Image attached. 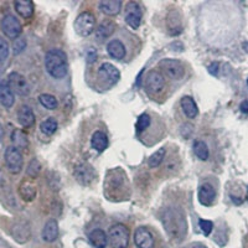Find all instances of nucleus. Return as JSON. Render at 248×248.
Wrapping results in <instances>:
<instances>
[{"label":"nucleus","instance_id":"obj_38","mask_svg":"<svg viewBox=\"0 0 248 248\" xmlns=\"http://www.w3.org/2000/svg\"><path fill=\"white\" fill-rule=\"evenodd\" d=\"M240 109L242 110L243 113H246V114H248V99H247V101H243L242 103H241Z\"/></svg>","mask_w":248,"mask_h":248},{"label":"nucleus","instance_id":"obj_7","mask_svg":"<svg viewBox=\"0 0 248 248\" xmlns=\"http://www.w3.org/2000/svg\"><path fill=\"white\" fill-rule=\"evenodd\" d=\"M159 67L171 79H180L184 76V66L179 60L164 59L159 62Z\"/></svg>","mask_w":248,"mask_h":248},{"label":"nucleus","instance_id":"obj_16","mask_svg":"<svg viewBox=\"0 0 248 248\" xmlns=\"http://www.w3.org/2000/svg\"><path fill=\"white\" fill-rule=\"evenodd\" d=\"M17 122L24 128H30L35 123V114L29 106L24 105L17 110Z\"/></svg>","mask_w":248,"mask_h":248},{"label":"nucleus","instance_id":"obj_18","mask_svg":"<svg viewBox=\"0 0 248 248\" xmlns=\"http://www.w3.org/2000/svg\"><path fill=\"white\" fill-rule=\"evenodd\" d=\"M216 199V191L210 184H203L199 191V201L203 206H211Z\"/></svg>","mask_w":248,"mask_h":248},{"label":"nucleus","instance_id":"obj_23","mask_svg":"<svg viewBox=\"0 0 248 248\" xmlns=\"http://www.w3.org/2000/svg\"><path fill=\"white\" fill-rule=\"evenodd\" d=\"M99 9L106 15L113 16V15L119 14V12H121L122 1L121 0H102L99 3Z\"/></svg>","mask_w":248,"mask_h":248},{"label":"nucleus","instance_id":"obj_33","mask_svg":"<svg viewBox=\"0 0 248 248\" xmlns=\"http://www.w3.org/2000/svg\"><path fill=\"white\" fill-rule=\"evenodd\" d=\"M165 149L164 148H161V149H159L158 152H155L154 154L152 155L149 158V160H148V164H149L150 168H158L159 165L161 164V161L164 160V158H165Z\"/></svg>","mask_w":248,"mask_h":248},{"label":"nucleus","instance_id":"obj_17","mask_svg":"<svg viewBox=\"0 0 248 248\" xmlns=\"http://www.w3.org/2000/svg\"><path fill=\"white\" fill-rule=\"evenodd\" d=\"M37 189L36 185L31 181H24V183L20 184L19 186V195L20 198L23 199L26 202H30V201H34L36 198Z\"/></svg>","mask_w":248,"mask_h":248},{"label":"nucleus","instance_id":"obj_15","mask_svg":"<svg viewBox=\"0 0 248 248\" xmlns=\"http://www.w3.org/2000/svg\"><path fill=\"white\" fill-rule=\"evenodd\" d=\"M167 26L169 30V34L172 36L181 34L183 32V23H181V16L176 10H171L168 14L167 17Z\"/></svg>","mask_w":248,"mask_h":248},{"label":"nucleus","instance_id":"obj_10","mask_svg":"<svg viewBox=\"0 0 248 248\" xmlns=\"http://www.w3.org/2000/svg\"><path fill=\"white\" fill-rule=\"evenodd\" d=\"M125 21L132 29H138L141 23V9L136 1H129L125 6Z\"/></svg>","mask_w":248,"mask_h":248},{"label":"nucleus","instance_id":"obj_4","mask_svg":"<svg viewBox=\"0 0 248 248\" xmlns=\"http://www.w3.org/2000/svg\"><path fill=\"white\" fill-rule=\"evenodd\" d=\"M94 26H96V17L90 12L79 14L75 21V30L82 37L90 36L94 31Z\"/></svg>","mask_w":248,"mask_h":248},{"label":"nucleus","instance_id":"obj_3","mask_svg":"<svg viewBox=\"0 0 248 248\" xmlns=\"http://www.w3.org/2000/svg\"><path fill=\"white\" fill-rule=\"evenodd\" d=\"M130 232L125 225L116 223L108 231V241L112 248H127L129 245Z\"/></svg>","mask_w":248,"mask_h":248},{"label":"nucleus","instance_id":"obj_12","mask_svg":"<svg viewBox=\"0 0 248 248\" xmlns=\"http://www.w3.org/2000/svg\"><path fill=\"white\" fill-rule=\"evenodd\" d=\"M134 242L138 248H153L154 237L147 227H138L134 232Z\"/></svg>","mask_w":248,"mask_h":248},{"label":"nucleus","instance_id":"obj_9","mask_svg":"<svg viewBox=\"0 0 248 248\" xmlns=\"http://www.w3.org/2000/svg\"><path fill=\"white\" fill-rule=\"evenodd\" d=\"M1 30H3L4 35L9 39H16L21 34L23 28H21V24L16 16L8 14L1 20Z\"/></svg>","mask_w":248,"mask_h":248},{"label":"nucleus","instance_id":"obj_11","mask_svg":"<svg viewBox=\"0 0 248 248\" xmlns=\"http://www.w3.org/2000/svg\"><path fill=\"white\" fill-rule=\"evenodd\" d=\"M98 77L103 82L108 83V85H116L117 82L121 78V74H119L118 68L116 66H113L112 63H103L101 65L98 70Z\"/></svg>","mask_w":248,"mask_h":248},{"label":"nucleus","instance_id":"obj_26","mask_svg":"<svg viewBox=\"0 0 248 248\" xmlns=\"http://www.w3.org/2000/svg\"><path fill=\"white\" fill-rule=\"evenodd\" d=\"M107 51L113 59L122 60L125 56V47L119 40H110L107 45Z\"/></svg>","mask_w":248,"mask_h":248},{"label":"nucleus","instance_id":"obj_29","mask_svg":"<svg viewBox=\"0 0 248 248\" xmlns=\"http://www.w3.org/2000/svg\"><path fill=\"white\" fill-rule=\"evenodd\" d=\"M113 29H114V25L109 21H105V23H102L101 25L97 28L96 30V36L98 40H105L107 37H109L110 35L113 34Z\"/></svg>","mask_w":248,"mask_h":248},{"label":"nucleus","instance_id":"obj_24","mask_svg":"<svg viewBox=\"0 0 248 248\" xmlns=\"http://www.w3.org/2000/svg\"><path fill=\"white\" fill-rule=\"evenodd\" d=\"M91 145H92L93 149H96L98 153L105 152L108 148L107 136L101 130H97V132L93 133L92 139H91Z\"/></svg>","mask_w":248,"mask_h":248},{"label":"nucleus","instance_id":"obj_36","mask_svg":"<svg viewBox=\"0 0 248 248\" xmlns=\"http://www.w3.org/2000/svg\"><path fill=\"white\" fill-rule=\"evenodd\" d=\"M199 226H200L201 231L203 232L205 236H209L212 230H214V223H212V221L209 220H200L199 221Z\"/></svg>","mask_w":248,"mask_h":248},{"label":"nucleus","instance_id":"obj_35","mask_svg":"<svg viewBox=\"0 0 248 248\" xmlns=\"http://www.w3.org/2000/svg\"><path fill=\"white\" fill-rule=\"evenodd\" d=\"M9 54H10L9 44L6 43V40H4L3 37L0 36V62L5 61L9 57Z\"/></svg>","mask_w":248,"mask_h":248},{"label":"nucleus","instance_id":"obj_34","mask_svg":"<svg viewBox=\"0 0 248 248\" xmlns=\"http://www.w3.org/2000/svg\"><path fill=\"white\" fill-rule=\"evenodd\" d=\"M150 123H152L150 116L147 114V113H144V114H141L138 118V122H137V129H138V132H143V130H145L149 127Z\"/></svg>","mask_w":248,"mask_h":248},{"label":"nucleus","instance_id":"obj_30","mask_svg":"<svg viewBox=\"0 0 248 248\" xmlns=\"http://www.w3.org/2000/svg\"><path fill=\"white\" fill-rule=\"evenodd\" d=\"M39 101L41 103L43 107H45L46 109L54 110L59 107V102H57L56 97H54L52 94H47V93H44V94H40Z\"/></svg>","mask_w":248,"mask_h":248},{"label":"nucleus","instance_id":"obj_19","mask_svg":"<svg viewBox=\"0 0 248 248\" xmlns=\"http://www.w3.org/2000/svg\"><path fill=\"white\" fill-rule=\"evenodd\" d=\"M59 237V225L55 220H50L46 222L43 229V240L45 242H54Z\"/></svg>","mask_w":248,"mask_h":248},{"label":"nucleus","instance_id":"obj_28","mask_svg":"<svg viewBox=\"0 0 248 248\" xmlns=\"http://www.w3.org/2000/svg\"><path fill=\"white\" fill-rule=\"evenodd\" d=\"M194 153H195V155H196V156L200 159V160L206 161L207 159H209V155H210L209 147L206 145L205 141H202V140L195 141V143H194Z\"/></svg>","mask_w":248,"mask_h":248},{"label":"nucleus","instance_id":"obj_32","mask_svg":"<svg viewBox=\"0 0 248 248\" xmlns=\"http://www.w3.org/2000/svg\"><path fill=\"white\" fill-rule=\"evenodd\" d=\"M41 172V164L37 159H32V160L29 163L28 165V169H26V174L28 176H30L31 179H36L37 176L40 175Z\"/></svg>","mask_w":248,"mask_h":248},{"label":"nucleus","instance_id":"obj_37","mask_svg":"<svg viewBox=\"0 0 248 248\" xmlns=\"http://www.w3.org/2000/svg\"><path fill=\"white\" fill-rule=\"evenodd\" d=\"M26 46V43H25V40L23 39H20V40H15V43H14V54H19V52H21V51L25 48Z\"/></svg>","mask_w":248,"mask_h":248},{"label":"nucleus","instance_id":"obj_13","mask_svg":"<svg viewBox=\"0 0 248 248\" xmlns=\"http://www.w3.org/2000/svg\"><path fill=\"white\" fill-rule=\"evenodd\" d=\"M75 176H76V179L81 184L88 185L90 183H92L93 178H94V170H93V168L91 165H88L86 163L78 164L75 168Z\"/></svg>","mask_w":248,"mask_h":248},{"label":"nucleus","instance_id":"obj_27","mask_svg":"<svg viewBox=\"0 0 248 248\" xmlns=\"http://www.w3.org/2000/svg\"><path fill=\"white\" fill-rule=\"evenodd\" d=\"M12 141L14 144V147L17 149H25L29 145L28 137H26L25 133L20 129H15L12 134Z\"/></svg>","mask_w":248,"mask_h":248},{"label":"nucleus","instance_id":"obj_6","mask_svg":"<svg viewBox=\"0 0 248 248\" xmlns=\"http://www.w3.org/2000/svg\"><path fill=\"white\" fill-rule=\"evenodd\" d=\"M145 90L152 96H158L165 90V78L161 72L156 70L150 71L145 78Z\"/></svg>","mask_w":248,"mask_h":248},{"label":"nucleus","instance_id":"obj_41","mask_svg":"<svg viewBox=\"0 0 248 248\" xmlns=\"http://www.w3.org/2000/svg\"><path fill=\"white\" fill-rule=\"evenodd\" d=\"M247 199H248V195H247Z\"/></svg>","mask_w":248,"mask_h":248},{"label":"nucleus","instance_id":"obj_21","mask_svg":"<svg viewBox=\"0 0 248 248\" xmlns=\"http://www.w3.org/2000/svg\"><path fill=\"white\" fill-rule=\"evenodd\" d=\"M90 242L93 247L106 248L108 245V234L103 230H93L90 233Z\"/></svg>","mask_w":248,"mask_h":248},{"label":"nucleus","instance_id":"obj_1","mask_svg":"<svg viewBox=\"0 0 248 248\" xmlns=\"http://www.w3.org/2000/svg\"><path fill=\"white\" fill-rule=\"evenodd\" d=\"M161 221H163L164 229L169 234V237H171L174 240H183L185 237L187 225H186L185 216L179 210H165L163 217H161Z\"/></svg>","mask_w":248,"mask_h":248},{"label":"nucleus","instance_id":"obj_40","mask_svg":"<svg viewBox=\"0 0 248 248\" xmlns=\"http://www.w3.org/2000/svg\"><path fill=\"white\" fill-rule=\"evenodd\" d=\"M247 85H248V79H247Z\"/></svg>","mask_w":248,"mask_h":248},{"label":"nucleus","instance_id":"obj_39","mask_svg":"<svg viewBox=\"0 0 248 248\" xmlns=\"http://www.w3.org/2000/svg\"><path fill=\"white\" fill-rule=\"evenodd\" d=\"M217 68H218V63H212V65L209 67L210 74H212V75H215V76H216V75H217Z\"/></svg>","mask_w":248,"mask_h":248},{"label":"nucleus","instance_id":"obj_8","mask_svg":"<svg viewBox=\"0 0 248 248\" xmlns=\"http://www.w3.org/2000/svg\"><path fill=\"white\" fill-rule=\"evenodd\" d=\"M8 83L10 86V88L13 90V92L19 94V96H28L30 93V85L29 82L26 81L25 77L23 75H20L19 72H12V74L8 76Z\"/></svg>","mask_w":248,"mask_h":248},{"label":"nucleus","instance_id":"obj_14","mask_svg":"<svg viewBox=\"0 0 248 248\" xmlns=\"http://www.w3.org/2000/svg\"><path fill=\"white\" fill-rule=\"evenodd\" d=\"M15 103V93L9 86L8 81L0 82V105L5 108L13 107Z\"/></svg>","mask_w":248,"mask_h":248},{"label":"nucleus","instance_id":"obj_20","mask_svg":"<svg viewBox=\"0 0 248 248\" xmlns=\"http://www.w3.org/2000/svg\"><path fill=\"white\" fill-rule=\"evenodd\" d=\"M14 6L17 14L24 19H30L34 14V3L30 0H16Z\"/></svg>","mask_w":248,"mask_h":248},{"label":"nucleus","instance_id":"obj_25","mask_svg":"<svg viewBox=\"0 0 248 248\" xmlns=\"http://www.w3.org/2000/svg\"><path fill=\"white\" fill-rule=\"evenodd\" d=\"M181 108H183V112L185 113V116L187 118L192 119L195 117L198 116L199 109H198V106L195 103L194 98L190 96H185L181 98Z\"/></svg>","mask_w":248,"mask_h":248},{"label":"nucleus","instance_id":"obj_31","mask_svg":"<svg viewBox=\"0 0 248 248\" xmlns=\"http://www.w3.org/2000/svg\"><path fill=\"white\" fill-rule=\"evenodd\" d=\"M57 127H59V124H57V121L55 118H47L40 124V129L46 136H52L57 130Z\"/></svg>","mask_w":248,"mask_h":248},{"label":"nucleus","instance_id":"obj_2","mask_svg":"<svg viewBox=\"0 0 248 248\" xmlns=\"http://www.w3.org/2000/svg\"><path fill=\"white\" fill-rule=\"evenodd\" d=\"M45 67L51 77L63 78L67 75V56L60 48H52L45 56Z\"/></svg>","mask_w":248,"mask_h":248},{"label":"nucleus","instance_id":"obj_5","mask_svg":"<svg viewBox=\"0 0 248 248\" xmlns=\"http://www.w3.org/2000/svg\"><path fill=\"white\" fill-rule=\"evenodd\" d=\"M4 159H5V164L9 171L13 172V174H19L21 171L24 165V159L23 154L17 148H15L14 145L6 148Z\"/></svg>","mask_w":248,"mask_h":248},{"label":"nucleus","instance_id":"obj_22","mask_svg":"<svg viewBox=\"0 0 248 248\" xmlns=\"http://www.w3.org/2000/svg\"><path fill=\"white\" fill-rule=\"evenodd\" d=\"M12 234L19 243L26 242V241L29 240V237H30V229H29V225L24 222L16 223V225L13 226Z\"/></svg>","mask_w":248,"mask_h":248}]
</instances>
